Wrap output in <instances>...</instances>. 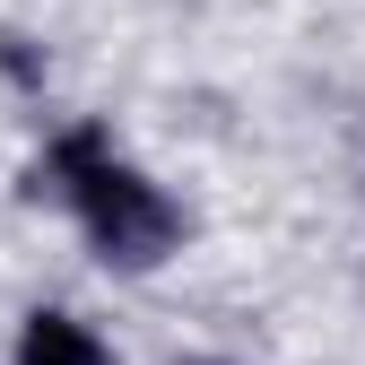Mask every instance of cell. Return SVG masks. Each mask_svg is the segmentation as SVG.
I'll list each match as a JSON object with an SVG mask.
<instances>
[{"instance_id": "obj_1", "label": "cell", "mask_w": 365, "mask_h": 365, "mask_svg": "<svg viewBox=\"0 0 365 365\" xmlns=\"http://www.w3.org/2000/svg\"><path fill=\"white\" fill-rule=\"evenodd\" d=\"M70 192H78V209H87V226H96V244L113 252V261H157L165 244H174V217H165V200L148 192L130 165H105L87 140H70Z\"/></svg>"}, {"instance_id": "obj_2", "label": "cell", "mask_w": 365, "mask_h": 365, "mask_svg": "<svg viewBox=\"0 0 365 365\" xmlns=\"http://www.w3.org/2000/svg\"><path fill=\"white\" fill-rule=\"evenodd\" d=\"M18 365H105V348L78 322H61V313H35L26 339H18Z\"/></svg>"}]
</instances>
